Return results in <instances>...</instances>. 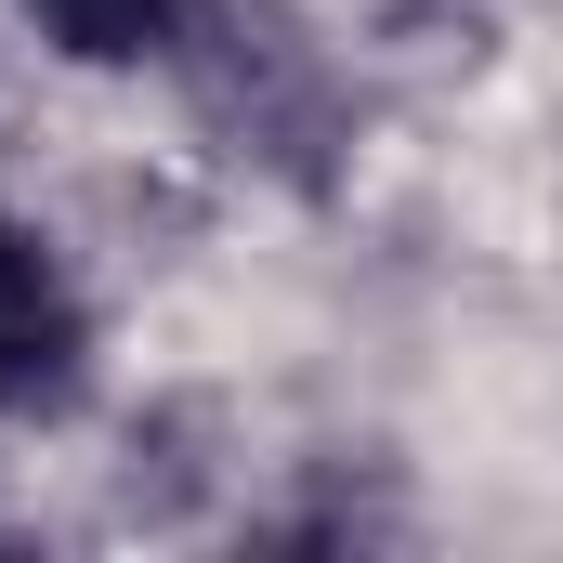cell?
Wrapping results in <instances>:
<instances>
[{"mask_svg":"<svg viewBox=\"0 0 563 563\" xmlns=\"http://www.w3.org/2000/svg\"><path fill=\"white\" fill-rule=\"evenodd\" d=\"M79 367H92V301L40 223L0 210V420H53L79 394Z\"/></svg>","mask_w":563,"mask_h":563,"instance_id":"cell-1","label":"cell"},{"mask_svg":"<svg viewBox=\"0 0 563 563\" xmlns=\"http://www.w3.org/2000/svg\"><path fill=\"white\" fill-rule=\"evenodd\" d=\"M26 26L66 66H144V53H184L197 40V0H26Z\"/></svg>","mask_w":563,"mask_h":563,"instance_id":"cell-2","label":"cell"}]
</instances>
